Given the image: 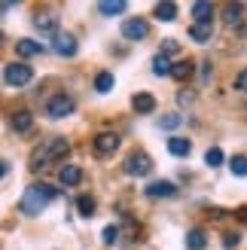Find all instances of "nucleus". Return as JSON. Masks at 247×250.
<instances>
[{"label": "nucleus", "mask_w": 247, "mask_h": 250, "mask_svg": "<svg viewBox=\"0 0 247 250\" xmlns=\"http://www.w3.org/2000/svg\"><path fill=\"white\" fill-rule=\"evenodd\" d=\"M55 195H58V189H52L49 183H34V186H28V189H24L19 208H21V214L37 217V214H43V208L52 202Z\"/></svg>", "instance_id": "f257e3e1"}, {"label": "nucleus", "mask_w": 247, "mask_h": 250, "mask_svg": "<svg viewBox=\"0 0 247 250\" xmlns=\"http://www.w3.org/2000/svg\"><path fill=\"white\" fill-rule=\"evenodd\" d=\"M3 80H6V85H28L34 80V70L24 61H12V64L3 67Z\"/></svg>", "instance_id": "f03ea898"}, {"label": "nucleus", "mask_w": 247, "mask_h": 250, "mask_svg": "<svg viewBox=\"0 0 247 250\" xmlns=\"http://www.w3.org/2000/svg\"><path fill=\"white\" fill-rule=\"evenodd\" d=\"M73 98L70 95H55V98H49V104H46V116L49 119H64L73 113Z\"/></svg>", "instance_id": "7ed1b4c3"}, {"label": "nucleus", "mask_w": 247, "mask_h": 250, "mask_svg": "<svg viewBox=\"0 0 247 250\" xmlns=\"http://www.w3.org/2000/svg\"><path fill=\"white\" fill-rule=\"evenodd\" d=\"M150 171H153V159L146 153H131L125 159V174L128 177H146Z\"/></svg>", "instance_id": "20e7f679"}, {"label": "nucleus", "mask_w": 247, "mask_h": 250, "mask_svg": "<svg viewBox=\"0 0 247 250\" xmlns=\"http://www.w3.org/2000/svg\"><path fill=\"white\" fill-rule=\"evenodd\" d=\"M92 149H95V156H113L116 149H119V137L113 131H101L92 141Z\"/></svg>", "instance_id": "39448f33"}, {"label": "nucleus", "mask_w": 247, "mask_h": 250, "mask_svg": "<svg viewBox=\"0 0 247 250\" xmlns=\"http://www.w3.org/2000/svg\"><path fill=\"white\" fill-rule=\"evenodd\" d=\"M146 34H150V21H146V19H128V21H122V37H125V40H144Z\"/></svg>", "instance_id": "423d86ee"}, {"label": "nucleus", "mask_w": 247, "mask_h": 250, "mask_svg": "<svg viewBox=\"0 0 247 250\" xmlns=\"http://www.w3.org/2000/svg\"><path fill=\"white\" fill-rule=\"evenodd\" d=\"M55 52L61 58H73L77 55V37L73 34H55Z\"/></svg>", "instance_id": "0eeeda50"}, {"label": "nucleus", "mask_w": 247, "mask_h": 250, "mask_svg": "<svg viewBox=\"0 0 247 250\" xmlns=\"http://www.w3.org/2000/svg\"><path fill=\"white\" fill-rule=\"evenodd\" d=\"M174 192H177V186L171 180H156V183L146 186V195H150V198H171Z\"/></svg>", "instance_id": "6e6552de"}, {"label": "nucleus", "mask_w": 247, "mask_h": 250, "mask_svg": "<svg viewBox=\"0 0 247 250\" xmlns=\"http://www.w3.org/2000/svg\"><path fill=\"white\" fill-rule=\"evenodd\" d=\"M34 28L40 31V34H46V37H55L58 34V19L49 16V12H40V16L34 19Z\"/></svg>", "instance_id": "1a4fd4ad"}, {"label": "nucleus", "mask_w": 247, "mask_h": 250, "mask_svg": "<svg viewBox=\"0 0 247 250\" xmlns=\"http://www.w3.org/2000/svg\"><path fill=\"white\" fill-rule=\"evenodd\" d=\"M211 34H214V24L211 21H195L192 28H189V37L195 43H207L211 40Z\"/></svg>", "instance_id": "9d476101"}, {"label": "nucleus", "mask_w": 247, "mask_h": 250, "mask_svg": "<svg viewBox=\"0 0 247 250\" xmlns=\"http://www.w3.org/2000/svg\"><path fill=\"white\" fill-rule=\"evenodd\" d=\"M131 107L138 110V113H153V110H156V98L146 95V92H138V95H134V101H131Z\"/></svg>", "instance_id": "9b49d317"}, {"label": "nucleus", "mask_w": 247, "mask_h": 250, "mask_svg": "<svg viewBox=\"0 0 247 250\" xmlns=\"http://www.w3.org/2000/svg\"><path fill=\"white\" fill-rule=\"evenodd\" d=\"M58 177H61V183H64V186H77L82 180V168L80 165H64Z\"/></svg>", "instance_id": "f8f14e48"}, {"label": "nucleus", "mask_w": 247, "mask_h": 250, "mask_svg": "<svg viewBox=\"0 0 247 250\" xmlns=\"http://www.w3.org/2000/svg\"><path fill=\"white\" fill-rule=\"evenodd\" d=\"M168 77H174L177 83H186L189 77H192V61L186 58V61H177V64H171V73Z\"/></svg>", "instance_id": "ddd939ff"}, {"label": "nucleus", "mask_w": 247, "mask_h": 250, "mask_svg": "<svg viewBox=\"0 0 247 250\" xmlns=\"http://www.w3.org/2000/svg\"><path fill=\"white\" fill-rule=\"evenodd\" d=\"M168 153L171 156H189L192 153V144L186 141V137H171V141H168Z\"/></svg>", "instance_id": "4468645a"}, {"label": "nucleus", "mask_w": 247, "mask_h": 250, "mask_svg": "<svg viewBox=\"0 0 247 250\" xmlns=\"http://www.w3.org/2000/svg\"><path fill=\"white\" fill-rule=\"evenodd\" d=\"M46 153H49V159H61V156L70 153V144L64 141V137H55L52 144H46Z\"/></svg>", "instance_id": "2eb2a0df"}, {"label": "nucleus", "mask_w": 247, "mask_h": 250, "mask_svg": "<svg viewBox=\"0 0 247 250\" xmlns=\"http://www.w3.org/2000/svg\"><path fill=\"white\" fill-rule=\"evenodd\" d=\"M16 52H19L21 58H34V55L43 52V46L34 43V40H19V43H16Z\"/></svg>", "instance_id": "dca6fc26"}, {"label": "nucleus", "mask_w": 247, "mask_h": 250, "mask_svg": "<svg viewBox=\"0 0 247 250\" xmlns=\"http://www.w3.org/2000/svg\"><path fill=\"white\" fill-rule=\"evenodd\" d=\"M31 125H34V116L28 113V110L12 113V128H16V131H31Z\"/></svg>", "instance_id": "f3484780"}, {"label": "nucleus", "mask_w": 247, "mask_h": 250, "mask_svg": "<svg viewBox=\"0 0 247 250\" xmlns=\"http://www.w3.org/2000/svg\"><path fill=\"white\" fill-rule=\"evenodd\" d=\"M186 247H189V250H205V247H207V235H205V229H192V232L186 235Z\"/></svg>", "instance_id": "a211bd4d"}, {"label": "nucleus", "mask_w": 247, "mask_h": 250, "mask_svg": "<svg viewBox=\"0 0 247 250\" xmlns=\"http://www.w3.org/2000/svg\"><path fill=\"white\" fill-rule=\"evenodd\" d=\"M125 0H104V3H98L101 9V16H119V12H125Z\"/></svg>", "instance_id": "6ab92c4d"}, {"label": "nucleus", "mask_w": 247, "mask_h": 250, "mask_svg": "<svg viewBox=\"0 0 247 250\" xmlns=\"http://www.w3.org/2000/svg\"><path fill=\"white\" fill-rule=\"evenodd\" d=\"M211 16H214V6L211 3H192V19L195 21H211Z\"/></svg>", "instance_id": "aec40b11"}, {"label": "nucleus", "mask_w": 247, "mask_h": 250, "mask_svg": "<svg viewBox=\"0 0 247 250\" xmlns=\"http://www.w3.org/2000/svg\"><path fill=\"white\" fill-rule=\"evenodd\" d=\"M77 208H80V217H85V220L95 217V198L92 195H80L77 198Z\"/></svg>", "instance_id": "412c9836"}, {"label": "nucleus", "mask_w": 247, "mask_h": 250, "mask_svg": "<svg viewBox=\"0 0 247 250\" xmlns=\"http://www.w3.org/2000/svg\"><path fill=\"white\" fill-rule=\"evenodd\" d=\"M156 19L174 21V19H177V6H174V3H156Z\"/></svg>", "instance_id": "4be33fe9"}, {"label": "nucleus", "mask_w": 247, "mask_h": 250, "mask_svg": "<svg viewBox=\"0 0 247 250\" xmlns=\"http://www.w3.org/2000/svg\"><path fill=\"white\" fill-rule=\"evenodd\" d=\"M113 85H116V80H113V73H107V70H104V73H98V80H95V89L101 92V95H107L110 89H113Z\"/></svg>", "instance_id": "5701e85b"}, {"label": "nucleus", "mask_w": 247, "mask_h": 250, "mask_svg": "<svg viewBox=\"0 0 247 250\" xmlns=\"http://www.w3.org/2000/svg\"><path fill=\"white\" fill-rule=\"evenodd\" d=\"M153 73H156V77H168V73H171V61L165 55H156L153 58Z\"/></svg>", "instance_id": "b1692460"}, {"label": "nucleus", "mask_w": 247, "mask_h": 250, "mask_svg": "<svg viewBox=\"0 0 247 250\" xmlns=\"http://www.w3.org/2000/svg\"><path fill=\"white\" fill-rule=\"evenodd\" d=\"M229 168H232V174H238V177H247V156H232Z\"/></svg>", "instance_id": "393cba45"}, {"label": "nucleus", "mask_w": 247, "mask_h": 250, "mask_svg": "<svg viewBox=\"0 0 247 250\" xmlns=\"http://www.w3.org/2000/svg\"><path fill=\"white\" fill-rule=\"evenodd\" d=\"M205 162H207L211 168H217L220 162H223V149H220V146H211V149L205 153Z\"/></svg>", "instance_id": "a878e982"}, {"label": "nucleus", "mask_w": 247, "mask_h": 250, "mask_svg": "<svg viewBox=\"0 0 247 250\" xmlns=\"http://www.w3.org/2000/svg\"><path fill=\"white\" fill-rule=\"evenodd\" d=\"M180 122H183V116H177V113H171V116H165L162 122H159V128H168V131H171V128H177Z\"/></svg>", "instance_id": "bb28decb"}, {"label": "nucleus", "mask_w": 247, "mask_h": 250, "mask_svg": "<svg viewBox=\"0 0 247 250\" xmlns=\"http://www.w3.org/2000/svg\"><path fill=\"white\" fill-rule=\"evenodd\" d=\"M177 49H180V43H177V40H171V37H168V40H162V52H159V55H165V58H168V55H174Z\"/></svg>", "instance_id": "cd10ccee"}, {"label": "nucleus", "mask_w": 247, "mask_h": 250, "mask_svg": "<svg viewBox=\"0 0 247 250\" xmlns=\"http://www.w3.org/2000/svg\"><path fill=\"white\" fill-rule=\"evenodd\" d=\"M116 238H119V226H107L104 235H101V241H104V244H116Z\"/></svg>", "instance_id": "c85d7f7f"}, {"label": "nucleus", "mask_w": 247, "mask_h": 250, "mask_svg": "<svg viewBox=\"0 0 247 250\" xmlns=\"http://www.w3.org/2000/svg\"><path fill=\"white\" fill-rule=\"evenodd\" d=\"M241 12H244V6H229V9H226L229 24H238V21H241Z\"/></svg>", "instance_id": "c756f323"}, {"label": "nucleus", "mask_w": 247, "mask_h": 250, "mask_svg": "<svg viewBox=\"0 0 247 250\" xmlns=\"http://www.w3.org/2000/svg\"><path fill=\"white\" fill-rule=\"evenodd\" d=\"M238 244H241V238H238L235 232H226V235H223V247H226V250H232V247H238Z\"/></svg>", "instance_id": "7c9ffc66"}, {"label": "nucleus", "mask_w": 247, "mask_h": 250, "mask_svg": "<svg viewBox=\"0 0 247 250\" xmlns=\"http://www.w3.org/2000/svg\"><path fill=\"white\" fill-rule=\"evenodd\" d=\"M235 89H238V92H247V67L235 77Z\"/></svg>", "instance_id": "2f4dec72"}, {"label": "nucleus", "mask_w": 247, "mask_h": 250, "mask_svg": "<svg viewBox=\"0 0 247 250\" xmlns=\"http://www.w3.org/2000/svg\"><path fill=\"white\" fill-rule=\"evenodd\" d=\"M235 217H238V220L244 223V226H247V208H238V210H235Z\"/></svg>", "instance_id": "473e14b6"}, {"label": "nucleus", "mask_w": 247, "mask_h": 250, "mask_svg": "<svg viewBox=\"0 0 247 250\" xmlns=\"http://www.w3.org/2000/svg\"><path fill=\"white\" fill-rule=\"evenodd\" d=\"M0 177H6V162H0Z\"/></svg>", "instance_id": "72a5a7b5"}, {"label": "nucleus", "mask_w": 247, "mask_h": 250, "mask_svg": "<svg viewBox=\"0 0 247 250\" xmlns=\"http://www.w3.org/2000/svg\"><path fill=\"white\" fill-rule=\"evenodd\" d=\"M3 40H6V37H3V31H0V43H3Z\"/></svg>", "instance_id": "f704fd0d"}]
</instances>
